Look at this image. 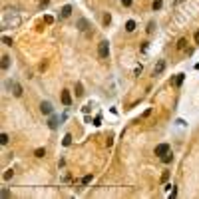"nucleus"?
<instances>
[{
    "label": "nucleus",
    "instance_id": "f257e3e1",
    "mask_svg": "<svg viewBox=\"0 0 199 199\" xmlns=\"http://www.w3.org/2000/svg\"><path fill=\"white\" fill-rule=\"evenodd\" d=\"M98 56H100L102 60L110 56V44H108V40H102V42L98 44Z\"/></svg>",
    "mask_w": 199,
    "mask_h": 199
},
{
    "label": "nucleus",
    "instance_id": "f03ea898",
    "mask_svg": "<svg viewBox=\"0 0 199 199\" xmlns=\"http://www.w3.org/2000/svg\"><path fill=\"white\" fill-rule=\"evenodd\" d=\"M169 151H171L169 143H159V145H155V155H157V157H163V155L169 153Z\"/></svg>",
    "mask_w": 199,
    "mask_h": 199
},
{
    "label": "nucleus",
    "instance_id": "7ed1b4c3",
    "mask_svg": "<svg viewBox=\"0 0 199 199\" xmlns=\"http://www.w3.org/2000/svg\"><path fill=\"white\" fill-rule=\"evenodd\" d=\"M8 86H10V90H12V94H14L16 98H20V96H22V86H20L18 82H10Z\"/></svg>",
    "mask_w": 199,
    "mask_h": 199
},
{
    "label": "nucleus",
    "instance_id": "20e7f679",
    "mask_svg": "<svg viewBox=\"0 0 199 199\" xmlns=\"http://www.w3.org/2000/svg\"><path fill=\"white\" fill-rule=\"evenodd\" d=\"M40 112H42L44 116H50V114L54 112V108H52L50 102H42V104H40Z\"/></svg>",
    "mask_w": 199,
    "mask_h": 199
},
{
    "label": "nucleus",
    "instance_id": "39448f33",
    "mask_svg": "<svg viewBox=\"0 0 199 199\" xmlns=\"http://www.w3.org/2000/svg\"><path fill=\"white\" fill-rule=\"evenodd\" d=\"M163 70H165V60H157V64H155V68H153V76H159Z\"/></svg>",
    "mask_w": 199,
    "mask_h": 199
},
{
    "label": "nucleus",
    "instance_id": "423d86ee",
    "mask_svg": "<svg viewBox=\"0 0 199 199\" xmlns=\"http://www.w3.org/2000/svg\"><path fill=\"white\" fill-rule=\"evenodd\" d=\"M78 28H80V32H86V34H88L90 24H88V20H86V18H80V20H78Z\"/></svg>",
    "mask_w": 199,
    "mask_h": 199
},
{
    "label": "nucleus",
    "instance_id": "0eeeda50",
    "mask_svg": "<svg viewBox=\"0 0 199 199\" xmlns=\"http://www.w3.org/2000/svg\"><path fill=\"white\" fill-rule=\"evenodd\" d=\"M62 104H64V106H72V96H70L68 90L62 92Z\"/></svg>",
    "mask_w": 199,
    "mask_h": 199
},
{
    "label": "nucleus",
    "instance_id": "6e6552de",
    "mask_svg": "<svg viewBox=\"0 0 199 199\" xmlns=\"http://www.w3.org/2000/svg\"><path fill=\"white\" fill-rule=\"evenodd\" d=\"M70 14H72V6H70V4H66V6L62 8V12H60V16H62V18H68Z\"/></svg>",
    "mask_w": 199,
    "mask_h": 199
},
{
    "label": "nucleus",
    "instance_id": "1a4fd4ad",
    "mask_svg": "<svg viewBox=\"0 0 199 199\" xmlns=\"http://www.w3.org/2000/svg\"><path fill=\"white\" fill-rule=\"evenodd\" d=\"M48 127H50V129H56V127H58V118H56V116H52V118L48 119Z\"/></svg>",
    "mask_w": 199,
    "mask_h": 199
},
{
    "label": "nucleus",
    "instance_id": "9d476101",
    "mask_svg": "<svg viewBox=\"0 0 199 199\" xmlns=\"http://www.w3.org/2000/svg\"><path fill=\"white\" fill-rule=\"evenodd\" d=\"M133 30H135V22L133 20H127L125 22V32H133Z\"/></svg>",
    "mask_w": 199,
    "mask_h": 199
},
{
    "label": "nucleus",
    "instance_id": "9b49d317",
    "mask_svg": "<svg viewBox=\"0 0 199 199\" xmlns=\"http://www.w3.org/2000/svg\"><path fill=\"white\" fill-rule=\"evenodd\" d=\"M10 68V56H2V70Z\"/></svg>",
    "mask_w": 199,
    "mask_h": 199
},
{
    "label": "nucleus",
    "instance_id": "f8f14e48",
    "mask_svg": "<svg viewBox=\"0 0 199 199\" xmlns=\"http://www.w3.org/2000/svg\"><path fill=\"white\" fill-rule=\"evenodd\" d=\"M183 80H185V74H177V78H175V82H173V84H175V86L179 88V86L183 84Z\"/></svg>",
    "mask_w": 199,
    "mask_h": 199
},
{
    "label": "nucleus",
    "instance_id": "ddd939ff",
    "mask_svg": "<svg viewBox=\"0 0 199 199\" xmlns=\"http://www.w3.org/2000/svg\"><path fill=\"white\" fill-rule=\"evenodd\" d=\"M159 159H161L163 163H171V161H173V155H171V151H169V153H165L163 157H159Z\"/></svg>",
    "mask_w": 199,
    "mask_h": 199
},
{
    "label": "nucleus",
    "instance_id": "4468645a",
    "mask_svg": "<svg viewBox=\"0 0 199 199\" xmlns=\"http://www.w3.org/2000/svg\"><path fill=\"white\" fill-rule=\"evenodd\" d=\"M62 143H64V145L68 147V145L72 143V135H70V133H66V135H64V139H62Z\"/></svg>",
    "mask_w": 199,
    "mask_h": 199
},
{
    "label": "nucleus",
    "instance_id": "2eb2a0df",
    "mask_svg": "<svg viewBox=\"0 0 199 199\" xmlns=\"http://www.w3.org/2000/svg\"><path fill=\"white\" fill-rule=\"evenodd\" d=\"M76 96H78V98H80V96H84V86H82L80 82L76 84Z\"/></svg>",
    "mask_w": 199,
    "mask_h": 199
},
{
    "label": "nucleus",
    "instance_id": "dca6fc26",
    "mask_svg": "<svg viewBox=\"0 0 199 199\" xmlns=\"http://www.w3.org/2000/svg\"><path fill=\"white\" fill-rule=\"evenodd\" d=\"M185 44H187V40L179 38V42H177V50H185Z\"/></svg>",
    "mask_w": 199,
    "mask_h": 199
},
{
    "label": "nucleus",
    "instance_id": "f3484780",
    "mask_svg": "<svg viewBox=\"0 0 199 199\" xmlns=\"http://www.w3.org/2000/svg\"><path fill=\"white\" fill-rule=\"evenodd\" d=\"M34 155H36V157H44V155H46V149H44V147H38V149L34 151Z\"/></svg>",
    "mask_w": 199,
    "mask_h": 199
},
{
    "label": "nucleus",
    "instance_id": "a211bd4d",
    "mask_svg": "<svg viewBox=\"0 0 199 199\" xmlns=\"http://www.w3.org/2000/svg\"><path fill=\"white\" fill-rule=\"evenodd\" d=\"M161 6H163V0H153V4H151V8H153V10H159Z\"/></svg>",
    "mask_w": 199,
    "mask_h": 199
},
{
    "label": "nucleus",
    "instance_id": "6ab92c4d",
    "mask_svg": "<svg viewBox=\"0 0 199 199\" xmlns=\"http://www.w3.org/2000/svg\"><path fill=\"white\" fill-rule=\"evenodd\" d=\"M0 143H2V145L8 143V133H2V135H0Z\"/></svg>",
    "mask_w": 199,
    "mask_h": 199
},
{
    "label": "nucleus",
    "instance_id": "aec40b11",
    "mask_svg": "<svg viewBox=\"0 0 199 199\" xmlns=\"http://www.w3.org/2000/svg\"><path fill=\"white\" fill-rule=\"evenodd\" d=\"M12 175H14V171H12V169H8V171H4V175H2V177H4V179H10Z\"/></svg>",
    "mask_w": 199,
    "mask_h": 199
},
{
    "label": "nucleus",
    "instance_id": "412c9836",
    "mask_svg": "<svg viewBox=\"0 0 199 199\" xmlns=\"http://www.w3.org/2000/svg\"><path fill=\"white\" fill-rule=\"evenodd\" d=\"M110 22H112V16H110V14H104V24H106V26H108V24H110Z\"/></svg>",
    "mask_w": 199,
    "mask_h": 199
},
{
    "label": "nucleus",
    "instance_id": "4be33fe9",
    "mask_svg": "<svg viewBox=\"0 0 199 199\" xmlns=\"http://www.w3.org/2000/svg\"><path fill=\"white\" fill-rule=\"evenodd\" d=\"M92 179H94V177H92V175H86V177H84V179H82V183H84V185H88V183H90V181H92Z\"/></svg>",
    "mask_w": 199,
    "mask_h": 199
},
{
    "label": "nucleus",
    "instance_id": "5701e85b",
    "mask_svg": "<svg viewBox=\"0 0 199 199\" xmlns=\"http://www.w3.org/2000/svg\"><path fill=\"white\" fill-rule=\"evenodd\" d=\"M2 42H4L6 46H12V38H8V36H4V38H2Z\"/></svg>",
    "mask_w": 199,
    "mask_h": 199
},
{
    "label": "nucleus",
    "instance_id": "b1692460",
    "mask_svg": "<svg viewBox=\"0 0 199 199\" xmlns=\"http://www.w3.org/2000/svg\"><path fill=\"white\" fill-rule=\"evenodd\" d=\"M52 22H54L52 16H44V24H52Z\"/></svg>",
    "mask_w": 199,
    "mask_h": 199
},
{
    "label": "nucleus",
    "instance_id": "393cba45",
    "mask_svg": "<svg viewBox=\"0 0 199 199\" xmlns=\"http://www.w3.org/2000/svg\"><path fill=\"white\" fill-rule=\"evenodd\" d=\"M131 2H133V0H121V4H123L125 8H129V6H131Z\"/></svg>",
    "mask_w": 199,
    "mask_h": 199
},
{
    "label": "nucleus",
    "instance_id": "a878e982",
    "mask_svg": "<svg viewBox=\"0 0 199 199\" xmlns=\"http://www.w3.org/2000/svg\"><path fill=\"white\" fill-rule=\"evenodd\" d=\"M50 4V0H40V8H46Z\"/></svg>",
    "mask_w": 199,
    "mask_h": 199
},
{
    "label": "nucleus",
    "instance_id": "bb28decb",
    "mask_svg": "<svg viewBox=\"0 0 199 199\" xmlns=\"http://www.w3.org/2000/svg\"><path fill=\"white\" fill-rule=\"evenodd\" d=\"M153 28H155V24H153V22H149V26H147V32L151 34V32H153Z\"/></svg>",
    "mask_w": 199,
    "mask_h": 199
},
{
    "label": "nucleus",
    "instance_id": "cd10ccee",
    "mask_svg": "<svg viewBox=\"0 0 199 199\" xmlns=\"http://www.w3.org/2000/svg\"><path fill=\"white\" fill-rule=\"evenodd\" d=\"M141 70H143V68H141V66H137V68H135V72H133V74H135V76H139V74H141Z\"/></svg>",
    "mask_w": 199,
    "mask_h": 199
},
{
    "label": "nucleus",
    "instance_id": "c85d7f7f",
    "mask_svg": "<svg viewBox=\"0 0 199 199\" xmlns=\"http://www.w3.org/2000/svg\"><path fill=\"white\" fill-rule=\"evenodd\" d=\"M2 197H10V191L8 189H2Z\"/></svg>",
    "mask_w": 199,
    "mask_h": 199
},
{
    "label": "nucleus",
    "instance_id": "c756f323",
    "mask_svg": "<svg viewBox=\"0 0 199 199\" xmlns=\"http://www.w3.org/2000/svg\"><path fill=\"white\" fill-rule=\"evenodd\" d=\"M195 44H199V30L195 32Z\"/></svg>",
    "mask_w": 199,
    "mask_h": 199
}]
</instances>
